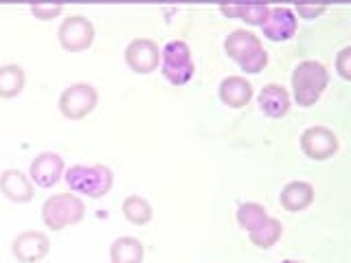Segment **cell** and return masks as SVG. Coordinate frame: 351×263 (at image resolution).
<instances>
[{
  "label": "cell",
  "instance_id": "obj_2",
  "mask_svg": "<svg viewBox=\"0 0 351 263\" xmlns=\"http://www.w3.org/2000/svg\"><path fill=\"white\" fill-rule=\"evenodd\" d=\"M224 51L241 71L248 75H257L268 66V53L263 49L261 38L252 31L235 29L224 40Z\"/></svg>",
  "mask_w": 351,
  "mask_h": 263
},
{
  "label": "cell",
  "instance_id": "obj_8",
  "mask_svg": "<svg viewBox=\"0 0 351 263\" xmlns=\"http://www.w3.org/2000/svg\"><path fill=\"white\" fill-rule=\"evenodd\" d=\"M299 142H301V151L305 156L316 162L334 158L340 149V140L334 134V129H329L325 125H312V127L303 129Z\"/></svg>",
  "mask_w": 351,
  "mask_h": 263
},
{
  "label": "cell",
  "instance_id": "obj_16",
  "mask_svg": "<svg viewBox=\"0 0 351 263\" xmlns=\"http://www.w3.org/2000/svg\"><path fill=\"white\" fill-rule=\"evenodd\" d=\"M314 197H316V193H314V186L310 182H305V180H292V182H288L281 189L279 202H281V206L285 208V211L301 213V211H305V208L312 206Z\"/></svg>",
  "mask_w": 351,
  "mask_h": 263
},
{
  "label": "cell",
  "instance_id": "obj_13",
  "mask_svg": "<svg viewBox=\"0 0 351 263\" xmlns=\"http://www.w3.org/2000/svg\"><path fill=\"white\" fill-rule=\"evenodd\" d=\"M0 193H3L9 202L27 204L33 200L36 186H33L29 173H22L20 169H5L0 173Z\"/></svg>",
  "mask_w": 351,
  "mask_h": 263
},
{
  "label": "cell",
  "instance_id": "obj_26",
  "mask_svg": "<svg viewBox=\"0 0 351 263\" xmlns=\"http://www.w3.org/2000/svg\"><path fill=\"white\" fill-rule=\"evenodd\" d=\"M281 263H303V261H299V259H283Z\"/></svg>",
  "mask_w": 351,
  "mask_h": 263
},
{
  "label": "cell",
  "instance_id": "obj_1",
  "mask_svg": "<svg viewBox=\"0 0 351 263\" xmlns=\"http://www.w3.org/2000/svg\"><path fill=\"white\" fill-rule=\"evenodd\" d=\"M64 180L71 193L86 195L88 200H101L114 186V173L108 164H73L64 171Z\"/></svg>",
  "mask_w": 351,
  "mask_h": 263
},
{
  "label": "cell",
  "instance_id": "obj_3",
  "mask_svg": "<svg viewBox=\"0 0 351 263\" xmlns=\"http://www.w3.org/2000/svg\"><path fill=\"white\" fill-rule=\"evenodd\" d=\"M290 82H292L294 101L301 108H312V105H316V101L327 90L329 71L321 62L305 60V62H299L294 66Z\"/></svg>",
  "mask_w": 351,
  "mask_h": 263
},
{
  "label": "cell",
  "instance_id": "obj_11",
  "mask_svg": "<svg viewBox=\"0 0 351 263\" xmlns=\"http://www.w3.org/2000/svg\"><path fill=\"white\" fill-rule=\"evenodd\" d=\"M64 158L55 151H42L36 158L31 160L29 167V178L33 186H40V189H51L55 186L64 175Z\"/></svg>",
  "mask_w": 351,
  "mask_h": 263
},
{
  "label": "cell",
  "instance_id": "obj_4",
  "mask_svg": "<svg viewBox=\"0 0 351 263\" xmlns=\"http://www.w3.org/2000/svg\"><path fill=\"white\" fill-rule=\"evenodd\" d=\"M42 222L47 228L60 233V230L80 224L86 217V204L75 193H55L47 197L42 204Z\"/></svg>",
  "mask_w": 351,
  "mask_h": 263
},
{
  "label": "cell",
  "instance_id": "obj_24",
  "mask_svg": "<svg viewBox=\"0 0 351 263\" xmlns=\"http://www.w3.org/2000/svg\"><path fill=\"white\" fill-rule=\"evenodd\" d=\"M29 11H31V16H36L38 20H53L62 16L64 7L62 5H33Z\"/></svg>",
  "mask_w": 351,
  "mask_h": 263
},
{
  "label": "cell",
  "instance_id": "obj_17",
  "mask_svg": "<svg viewBox=\"0 0 351 263\" xmlns=\"http://www.w3.org/2000/svg\"><path fill=\"white\" fill-rule=\"evenodd\" d=\"M145 259V246L136 237H119L110 246V263H143Z\"/></svg>",
  "mask_w": 351,
  "mask_h": 263
},
{
  "label": "cell",
  "instance_id": "obj_18",
  "mask_svg": "<svg viewBox=\"0 0 351 263\" xmlns=\"http://www.w3.org/2000/svg\"><path fill=\"white\" fill-rule=\"evenodd\" d=\"M219 11L230 20H244L250 27H261L266 20L270 7L263 3H248V5H222Z\"/></svg>",
  "mask_w": 351,
  "mask_h": 263
},
{
  "label": "cell",
  "instance_id": "obj_6",
  "mask_svg": "<svg viewBox=\"0 0 351 263\" xmlns=\"http://www.w3.org/2000/svg\"><path fill=\"white\" fill-rule=\"evenodd\" d=\"M97 103H99L97 88L86 82H77L71 84L69 88H64L58 99L60 114L66 121H84L88 114L95 112Z\"/></svg>",
  "mask_w": 351,
  "mask_h": 263
},
{
  "label": "cell",
  "instance_id": "obj_19",
  "mask_svg": "<svg viewBox=\"0 0 351 263\" xmlns=\"http://www.w3.org/2000/svg\"><path fill=\"white\" fill-rule=\"evenodd\" d=\"M27 75L20 64L0 66V99H16L25 90Z\"/></svg>",
  "mask_w": 351,
  "mask_h": 263
},
{
  "label": "cell",
  "instance_id": "obj_5",
  "mask_svg": "<svg viewBox=\"0 0 351 263\" xmlns=\"http://www.w3.org/2000/svg\"><path fill=\"white\" fill-rule=\"evenodd\" d=\"M160 73L171 86H186L195 75L191 47L184 40H171L160 49Z\"/></svg>",
  "mask_w": 351,
  "mask_h": 263
},
{
  "label": "cell",
  "instance_id": "obj_12",
  "mask_svg": "<svg viewBox=\"0 0 351 263\" xmlns=\"http://www.w3.org/2000/svg\"><path fill=\"white\" fill-rule=\"evenodd\" d=\"M299 29V18L290 7H270L261 25L263 38L270 42H290Z\"/></svg>",
  "mask_w": 351,
  "mask_h": 263
},
{
  "label": "cell",
  "instance_id": "obj_21",
  "mask_svg": "<svg viewBox=\"0 0 351 263\" xmlns=\"http://www.w3.org/2000/svg\"><path fill=\"white\" fill-rule=\"evenodd\" d=\"M121 211H123V217L128 219V222L134 224V226H147L154 219L152 204L145 200V197H141L136 193L125 197L123 204H121Z\"/></svg>",
  "mask_w": 351,
  "mask_h": 263
},
{
  "label": "cell",
  "instance_id": "obj_25",
  "mask_svg": "<svg viewBox=\"0 0 351 263\" xmlns=\"http://www.w3.org/2000/svg\"><path fill=\"white\" fill-rule=\"evenodd\" d=\"M325 11H327L325 5H296V14L305 20H314L321 14H325Z\"/></svg>",
  "mask_w": 351,
  "mask_h": 263
},
{
  "label": "cell",
  "instance_id": "obj_23",
  "mask_svg": "<svg viewBox=\"0 0 351 263\" xmlns=\"http://www.w3.org/2000/svg\"><path fill=\"white\" fill-rule=\"evenodd\" d=\"M336 71L345 82L351 79V47H345L336 55Z\"/></svg>",
  "mask_w": 351,
  "mask_h": 263
},
{
  "label": "cell",
  "instance_id": "obj_10",
  "mask_svg": "<svg viewBox=\"0 0 351 263\" xmlns=\"http://www.w3.org/2000/svg\"><path fill=\"white\" fill-rule=\"evenodd\" d=\"M51 252V239L42 230H22L11 241V255L18 263H38Z\"/></svg>",
  "mask_w": 351,
  "mask_h": 263
},
{
  "label": "cell",
  "instance_id": "obj_7",
  "mask_svg": "<svg viewBox=\"0 0 351 263\" xmlns=\"http://www.w3.org/2000/svg\"><path fill=\"white\" fill-rule=\"evenodd\" d=\"M58 40L60 47L69 53L88 51L95 42V25L86 16H69L58 27Z\"/></svg>",
  "mask_w": 351,
  "mask_h": 263
},
{
  "label": "cell",
  "instance_id": "obj_9",
  "mask_svg": "<svg viewBox=\"0 0 351 263\" xmlns=\"http://www.w3.org/2000/svg\"><path fill=\"white\" fill-rule=\"evenodd\" d=\"M128 68L136 75H152L160 66V49L152 38H134L123 53Z\"/></svg>",
  "mask_w": 351,
  "mask_h": 263
},
{
  "label": "cell",
  "instance_id": "obj_15",
  "mask_svg": "<svg viewBox=\"0 0 351 263\" xmlns=\"http://www.w3.org/2000/svg\"><path fill=\"white\" fill-rule=\"evenodd\" d=\"M257 103L259 110L270 118H283L290 112L292 108V99L290 92L285 90L281 84H268L261 88V92L257 95Z\"/></svg>",
  "mask_w": 351,
  "mask_h": 263
},
{
  "label": "cell",
  "instance_id": "obj_20",
  "mask_svg": "<svg viewBox=\"0 0 351 263\" xmlns=\"http://www.w3.org/2000/svg\"><path fill=\"white\" fill-rule=\"evenodd\" d=\"M281 237H283V224L272 215L266 219V222H261L255 230L248 233L250 244L261 250H270L272 246H277Z\"/></svg>",
  "mask_w": 351,
  "mask_h": 263
},
{
  "label": "cell",
  "instance_id": "obj_22",
  "mask_svg": "<svg viewBox=\"0 0 351 263\" xmlns=\"http://www.w3.org/2000/svg\"><path fill=\"white\" fill-rule=\"evenodd\" d=\"M270 215L266 211V206H261L257 202H244L237 206L235 211V219L241 230H246V233H250V230H255L261 222H266Z\"/></svg>",
  "mask_w": 351,
  "mask_h": 263
},
{
  "label": "cell",
  "instance_id": "obj_14",
  "mask_svg": "<svg viewBox=\"0 0 351 263\" xmlns=\"http://www.w3.org/2000/svg\"><path fill=\"white\" fill-rule=\"evenodd\" d=\"M252 95H255V90H252V84L241 75L224 77V79L219 82V88H217L219 101H222L224 105H228V108H233V110L248 105Z\"/></svg>",
  "mask_w": 351,
  "mask_h": 263
}]
</instances>
